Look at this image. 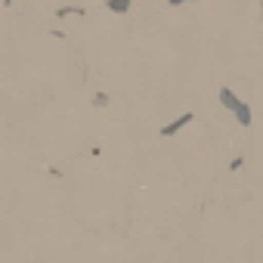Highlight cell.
Returning a JSON list of instances; mask_svg holds the SVG:
<instances>
[{
  "label": "cell",
  "instance_id": "obj_1",
  "mask_svg": "<svg viewBox=\"0 0 263 263\" xmlns=\"http://www.w3.org/2000/svg\"><path fill=\"white\" fill-rule=\"evenodd\" d=\"M223 102H226V105H232V108H235V115H238V118H241V124H248V121H251V118H248V108H245V105H241V102H238V99H232V96H229V93H223Z\"/></svg>",
  "mask_w": 263,
  "mask_h": 263
}]
</instances>
